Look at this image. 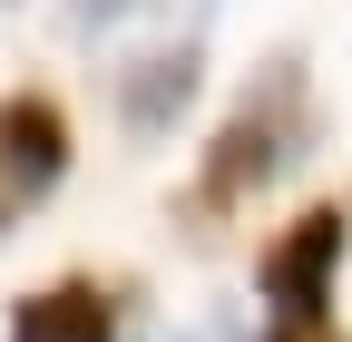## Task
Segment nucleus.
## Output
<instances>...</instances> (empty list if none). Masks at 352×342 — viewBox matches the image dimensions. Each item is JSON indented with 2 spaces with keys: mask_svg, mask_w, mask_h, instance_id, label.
<instances>
[{
  "mask_svg": "<svg viewBox=\"0 0 352 342\" xmlns=\"http://www.w3.org/2000/svg\"><path fill=\"white\" fill-rule=\"evenodd\" d=\"M303 137H314V117H303V59L284 49V59H264V78L245 89V108L215 127V147H206V166H196V216H235V205H254V196L303 157Z\"/></svg>",
  "mask_w": 352,
  "mask_h": 342,
  "instance_id": "obj_1",
  "label": "nucleus"
},
{
  "mask_svg": "<svg viewBox=\"0 0 352 342\" xmlns=\"http://www.w3.org/2000/svg\"><path fill=\"white\" fill-rule=\"evenodd\" d=\"M342 244H352V216H342V205L294 216L274 244H264V264H254L264 304H274V313H323L333 304V274H342Z\"/></svg>",
  "mask_w": 352,
  "mask_h": 342,
  "instance_id": "obj_2",
  "label": "nucleus"
},
{
  "mask_svg": "<svg viewBox=\"0 0 352 342\" xmlns=\"http://www.w3.org/2000/svg\"><path fill=\"white\" fill-rule=\"evenodd\" d=\"M69 176V117L59 98H0V225H20Z\"/></svg>",
  "mask_w": 352,
  "mask_h": 342,
  "instance_id": "obj_3",
  "label": "nucleus"
},
{
  "mask_svg": "<svg viewBox=\"0 0 352 342\" xmlns=\"http://www.w3.org/2000/svg\"><path fill=\"white\" fill-rule=\"evenodd\" d=\"M196 39H166V49H147V59H127L118 69V108H127V127H138V137H166L176 127V108L196 98Z\"/></svg>",
  "mask_w": 352,
  "mask_h": 342,
  "instance_id": "obj_4",
  "label": "nucleus"
},
{
  "mask_svg": "<svg viewBox=\"0 0 352 342\" xmlns=\"http://www.w3.org/2000/svg\"><path fill=\"white\" fill-rule=\"evenodd\" d=\"M10 342H118V304L98 284H50V293H30V304L10 313Z\"/></svg>",
  "mask_w": 352,
  "mask_h": 342,
  "instance_id": "obj_5",
  "label": "nucleus"
},
{
  "mask_svg": "<svg viewBox=\"0 0 352 342\" xmlns=\"http://www.w3.org/2000/svg\"><path fill=\"white\" fill-rule=\"evenodd\" d=\"M127 20V0H69V30L78 39H98V30H118Z\"/></svg>",
  "mask_w": 352,
  "mask_h": 342,
  "instance_id": "obj_6",
  "label": "nucleus"
},
{
  "mask_svg": "<svg viewBox=\"0 0 352 342\" xmlns=\"http://www.w3.org/2000/svg\"><path fill=\"white\" fill-rule=\"evenodd\" d=\"M264 342H342L323 313H274V332H264Z\"/></svg>",
  "mask_w": 352,
  "mask_h": 342,
  "instance_id": "obj_7",
  "label": "nucleus"
},
{
  "mask_svg": "<svg viewBox=\"0 0 352 342\" xmlns=\"http://www.w3.org/2000/svg\"><path fill=\"white\" fill-rule=\"evenodd\" d=\"M176 342H235L226 323H186V332H176Z\"/></svg>",
  "mask_w": 352,
  "mask_h": 342,
  "instance_id": "obj_8",
  "label": "nucleus"
}]
</instances>
